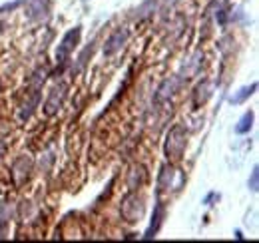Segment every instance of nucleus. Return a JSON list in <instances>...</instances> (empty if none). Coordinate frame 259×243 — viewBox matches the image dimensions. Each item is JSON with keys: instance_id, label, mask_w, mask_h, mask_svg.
Listing matches in <instances>:
<instances>
[{"instance_id": "1", "label": "nucleus", "mask_w": 259, "mask_h": 243, "mask_svg": "<svg viewBox=\"0 0 259 243\" xmlns=\"http://www.w3.org/2000/svg\"><path fill=\"white\" fill-rule=\"evenodd\" d=\"M80 36H82V26H74L72 30H68V32L62 36V40H60V44H58V50H56L58 68L50 74L52 78H58V76L66 70V66H68V62H70V56H72L74 48L80 44Z\"/></svg>"}, {"instance_id": "2", "label": "nucleus", "mask_w": 259, "mask_h": 243, "mask_svg": "<svg viewBox=\"0 0 259 243\" xmlns=\"http://www.w3.org/2000/svg\"><path fill=\"white\" fill-rule=\"evenodd\" d=\"M185 149V131L181 125H173L167 133V139H165V157L167 159H179L181 153Z\"/></svg>"}, {"instance_id": "3", "label": "nucleus", "mask_w": 259, "mask_h": 243, "mask_svg": "<svg viewBox=\"0 0 259 243\" xmlns=\"http://www.w3.org/2000/svg\"><path fill=\"white\" fill-rule=\"evenodd\" d=\"M122 215H124V219L126 221H130V223H135V221H139L141 219V215H143V199L137 195V193H128L126 197H124V203H122Z\"/></svg>"}, {"instance_id": "4", "label": "nucleus", "mask_w": 259, "mask_h": 243, "mask_svg": "<svg viewBox=\"0 0 259 243\" xmlns=\"http://www.w3.org/2000/svg\"><path fill=\"white\" fill-rule=\"evenodd\" d=\"M66 92H68V86L64 82H58L52 90H50V96L44 104V114L46 116H56L62 106H64V100H66Z\"/></svg>"}, {"instance_id": "5", "label": "nucleus", "mask_w": 259, "mask_h": 243, "mask_svg": "<svg viewBox=\"0 0 259 243\" xmlns=\"http://www.w3.org/2000/svg\"><path fill=\"white\" fill-rule=\"evenodd\" d=\"M128 38H130V30H128V28H118V30H114V32L108 36L106 44H104V56H106V58H112L114 54H118V52L124 48V44L128 42Z\"/></svg>"}, {"instance_id": "6", "label": "nucleus", "mask_w": 259, "mask_h": 243, "mask_svg": "<svg viewBox=\"0 0 259 243\" xmlns=\"http://www.w3.org/2000/svg\"><path fill=\"white\" fill-rule=\"evenodd\" d=\"M26 16L32 22H42L50 16V0H30L26 8Z\"/></svg>"}, {"instance_id": "7", "label": "nucleus", "mask_w": 259, "mask_h": 243, "mask_svg": "<svg viewBox=\"0 0 259 243\" xmlns=\"http://www.w3.org/2000/svg\"><path fill=\"white\" fill-rule=\"evenodd\" d=\"M179 84H181V80H179L177 76H171V78L163 80L161 86H159L157 92H155V102H165V100H169V98L177 92Z\"/></svg>"}, {"instance_id": "8", "label": "nucleus", "mask_w": 259, "mask_h": 243, "mask_svg": "<svg viewBox=\"0 0 259 243\" xmlns=\"http://www.w3.org/2000/svg\"><path fill=\"white\" fill-rule=\"evenodd\" d=\"M163 215H165V211H163V203H161V201H157V203H155V207H153L151 223H149V227H147V231H145L143 239H153V237H155V233H157V231H159V227H161Z\"/></svg>"}, {"instance_id": "9", "label": "nucleus", "mask_w": 259, "mask_h": 243, "mask_svg": "<svg viewBox=\"0 0 259 243\" xmlns=\"http://www.w3.org/2000/svg\"><path fill=\"white\" fill-rule=\"evenodd\" d=\"M173 175H175V169L171 163H163L161 169H159V175H157V195L165 189L171 187V181H173Z\"/></svg>"}, {"instance_id": "10", "label": "nucleus", "mask_w": 259, "mask_h": 243, "mask_svg": "<svg viewBox=\"0 0 259 243\" xmlns=\"http://www.w3.org/2000/svg\"><path fill=\"white\" fill-rule=\"evenodd\" d=\"M40 96H42L40 88H34V90H32V94L28 96V100L24 102L22 110H20V120H22V122L30 120V116L34 114V110H36V106H38V102H40Z\"/></svg>"}, {"instance_id": "11", "label": "nucleus", "mask_w": 259, "mask_h": 243, "mask_svg": "<svg viewBox=\"0 0 259 243\" xmlns=\"http://www.w3.org/2000/svg\"><path fill=\"white\" fill-rule=\"evenodd\" d=\"M155 8H157V0H143V2L135 8L133 18H135V20H145V18H149V16L155 12Z\"/></svg>"}, {"instance_id": "12", "label": "nucleus", "mask_w": 259, "mask_h": 243, "mask_svg": "<svg viewBox=\"0 0 259 243\" xmlns=\"http://www.w3.org/2000/svg\"><path fill=\"white\" fill-rule=\"evenodd\" d=\"M92 52H94V42H90L82 52H80V56H78V60H76V64L72 66V74L76 76V74H80L84 68H86V64H88V58L92 56Z\"/></svg>"}, {"instance_id": "13", "label": "nucleus", "mask_w": 259, "mask_h": 243, "mask_svg": "<svg viewBox=\"0 0 259 243\" xmlns=\"http://www.w3.org/2000/svg\"><path fill=\"white\" fill-rule=\"evenodd\" d=\"M143 179H145V171H143L141 165H137V167H133V171H131V175H130V179H128V187H130L131 191H135V189L143 183Z\"/></svg>"}, {"instance_id": "14", "label": "nucleus", "mask_w": 259, "mask_h": 243, "mask_svg": "<svg viewBox=\"0 0 259 243\" xmlns=\"http://www.w3.org/2000/svg\"><path fill=\"white\" fill-rule=\"evenodd\" d=\"M251 125H253V112L249 110V112H245V114L239 118V122H237V125H235V133H247V131L251 129Z\"/></svg>"}, {"instance_id": "15", "label": "nucleus", "mask_w": 259, "mask_h": 243, "mask_svg": "<svg viewBox=\"0 0 259 243\" xmlns=\"http://www.w3.org/2000/svg\"><path fill=\"white\" fill-rule=\"evenodd\" d=\"M255 90H257V84L245 86V88H241V90H239L235 96H231V98H229V102H231V104H243V102H245V100H247V98H249V96H251Z\"/></svg>"}, {"instance_id": "16", "label": "nucleus", "mask_w": 259, "mask_h": 243, "mask_svg": "<svg viewBox=\"0 0 259 243\" xmlns=\"http://www.w3.org/2000/svg\"><path fill=\"white\" fill-rule=\"evenodd\" d=\"M247 185H249L251 191H257V189H259V167H257V165H255L253 171H251V177H249Z\"/></svg>"}, {"instance_id": "17", "label": "nucleus", "mask_w": 259, "mask_h": 243, "mask_svg": "<svg viewBox=\"0 0 259 243\" xmlns=\"http://www.w3.org/2000/svg\"><path fill=\"white\" fill-rule=\"evenodd\" d=\"M26 0H14V2H8V4H2L0 6V14H8V12H12V10H16V8H20L22 4H24Z\"/></svg>"}, {"instance_id": "18", "label": "nucleus", "mask_w": 259, "mask_h": 243, "mask_svg": "<svg viewBox=\"0 0 259 243\" xmlns=\"http://www.w3.org/2000/svg\"><path fill=\"white\" fill-rule=\"evenodd\" d=\"M227 6V0H211L209 6H207V12H215L219 8H225Z\"/></svg>"}, {"instance_id": "19", "label": "nucleus", "mask_w": 259, "mask_h": 243, "mask_svg": "<svg viewBox=\"0 0 259 243\" xmlns=\"http://www.w3.org/2000/svg\"><path fill=\"white\" fill-rule=\"evenodd\" d=\"M179 0H167V4H177Z\"/></svg>"}, {"instance_id": "20", "label": "nucleus", "mask_w": 259, "mask_h": 243, "mask_svg": "<svg viewBox=\"0 0 259 243\" xmlns=\"http://www.w3.org/2000/svg\"><path fill=\"white\" fill-rule=\"evenodd\" d=\"M4 32V22H0V34Z\"/></svg>"}]
</instances>
